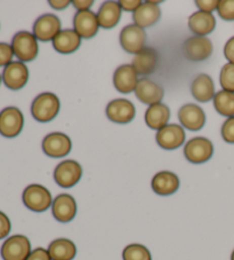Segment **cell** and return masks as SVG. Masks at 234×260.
<instances>
[{"mask_svg":"<svg viewBox=\"0 0 234 260\" xmlns=\"http://www.w3.org/2000/svg\"><path fill=\"white\" fill-rule=\"evenodd\" d=\"M61 108V102L54 93H42L31 105V114L40 123H48L56 117Z\"/></svg>","mask_w":234,"mask_h":260,"instance_id":"1","label":"cell"},{"mask_svg":"<svg viewBox=\"0 0 234 260\" xmlns=\"http://www.w3.org/2000/svg\"><path fill=\"white\" fill-rule=\"evenodd\" d=\"M12 47L14 55L21 62H31L38 56V40L33 34L28 31H20L12 40Z\"/></svg>","mask_w":234,"mask_h":260,"instance_id":"2","label":"cell"},{"mask_svg":"<svg viewBox=\"0 0 234 260\" xmlns=\"http://www.w3.org/2000/svg\"><path fill=\"white\" fill-rule=\"evenodd\" d=\"M23 203L33 212H44L51 208L53 197L51 191L42 185H30L23 191Z\"/></svg>","mask_w":234,"mask_h":260,"instance_id":"3","label":"cell"},{"mask_svg":"<svg viewBox=\"0 0 234 260\" xmlns=\"http://www.w3.org/2000/svg\"><path fill=\"white\" fill-rule=\"evenodd\" d=\"M214 154V146L209 139L197 137L191 139L184 147V156L193 164L208 162Z\"/></svg>","mask_w":234,"mask_h":260,"instance_id":"4","label":"cell"},{"mask_svg":"<svg viewBox=\"0 0 234 260\" xmlns=\"http://www.w3.org/2000/svg\"><path fill=\"white\" fill-rule=\"evenodd\" d=\"M83 177V168L78 162L72 159L63 160L55 168L54 180L62 188L75 186Z\"/></svg>","mask_w":234,"mask_h":260,"instance_id":"5","label":"cell"},{"mask_svg":"<svg viewBox=\"0 0 234 260\" xmlns=\"http://www.w3.org/2000/svg\"><path fill=\"white\" fill-rule=\"evenodd\" d=\"M24 116L16 107H7L0 113V134L5 138H15L22 132Z\"/></svg>","mask_w":234,"mask_h":260,"instance_id":"6","label":"cell"},{"mask_svg":"<svg viewBox=\"0 0 234 260\" xmlns=\"http://www.w3.org/2000/svg\"><path fill=\"white\" fill-rule=\"evenodd\" d=\"M0 253L4 260H26L31 253V243L24 235H13L4 242Z\"/></svg>","mask_w":234,"mask_h":260,"instance_id":"7","label":"cell"},{"mask_svg":"<svg viewBox=\"0 0 234 260\" xmlns=\"http://www.w3.org/2000/svg\"><path fill=\"white\" fill-rule=\"evenodd\" d=\"M213 43L207 37L194 36L186 39L183 44V53L187 60L200 62L209 59L213 54Z\"/></svg>","mask_w":234,"mask_h":260,"instance_id":"8","label":"cell"},{"mask_svg":"<svg viewBox=\"0 0 234 260\" xmlns=\"http://www.w3.org/2000/svg\"><path fill=\"white\" fill-rule=\"evenodd\" d=\"M146 34L143 28L136 24H129L121 30L120 44L126 52L138 54L145 48Z\"/></svg>","mask_w":234,"mask_h":260,"instance_id":"9","label":"cell"},{"mask_svg":"<svg viewBox=\"0 0 234 260\" xmlns=\"http://www.w3.org/2000/svg\"><path fill=\"white\" fill-rule=\"evenodd\" d=\"M71 149V139L64 133H49L43 140V150L49 157L62 158L67 154H70Z\"/></svg>","mask_w":234,"mask_h":260,"instance_id":"10","label":"cell"},{"mask_svg":"<svg viewBox=\"0 0 234 260\" xmlns=\"http://www.w3.org/2000/svg\"><path fill=\"white\" fill-rule=\"evenodd\" d=\"M29 80V69L23 62L13 61L5 67L3 73V82L5 86L13 91L23 88Z\"/></svg>","mask_w":234,"mask_h":260,"instance_id":"11","label":"cell"},{"mask_svg":"<svg viewBox=\"0 0 234 260\" xmlns=\"http://www.w3.org/2000/svg\"><path fill=\"white\" fill-rule=\"evenodd\" d=\"M61 31V21L54 14L42 15L33 24V36L44 43L53 42Z\"/></svg>","mask_w":234,"mask_h":260,"instance_id":"12","label":"cell"},{"mask_svg":"<svg viewBox=\"0 0 234 260\" xmlns=\"http://www.w3.org/2000/svg\"><path fill=\"white\" fill-rule=\"evenodd\" d=\"M106 116L113 123L128 124L136 116V109L129 100L115 99L106 106Z\"/></svg>","mask_w":234,"mask_h":260,"instance_id":"13","label":"cell"},{"mask_svg":"<svg viewBox=\"0 0 234 260\" xmlns=\"http://www.w3.org/2000/svg\"><path fill=\"white\" fill-rule=\"evenodd\" d=\"M157 143L166 150H174L185 141V131L177 124H168L158 131L155 136Z\"/></svg>","mask_w":234,"mask_h":260,"instance_id":"14","label":"cell"},{"mask_svg":"<svg viewBox=\"0 0 234 260\" xmlns=\"http://www.w3.org/2000/svg\"><path fill=\"white\" fill-rule=\"evenodd\" d=\"M100 23L97 15L92 11L76 12L73 19V30L80 37L91 39L98 32Z\"/></svg>","mask_w":234,"mask_h":260,"instance_id":"15","label":"cell"},{"mask_svg":"<svg viewBox=\"0 0 234 260\" xmlns=\"http://www.w3.org/2000/svg\"><path fill=\"white\" fill-rule=\"evenodd\" d=\"M52 212L57 221L63 223L70 222L76 214L75 200L69 194L57 195L53 201Z\"/></svg>","mask_w":234,"mask_h":260,"instance_id":"16","label":"cell"},{"mask_svg":"<svg viewBox=\"0 0 234 260\" xmlns=\"http://www.w3.org/2000/svg\"><path fill=\"white\" fill-rule=\"evenodd\" d=\"M178 119L184 127L194 132L199 131L206 124L205 111L193 103H188L179 109Z\"/></svg>","mask_w":234,"mask_h":260,"instance_id":"17","label":"cell"},{"mask_svg":"<svg viewBox=\"0 0 234 260\" xmlns=\"http://www.w3.org/2000/svg\"><path fill=\"white\" fill-rule=\"evenodd\" d=\"M135 94L139 101L145 105L152 106L157 103H161L164 99V88L158 84L148 78H142L138 80V84L135 89Z\"/></svg>","mask_w":234,"mask_h":260,"instance_id":"18","label":"cell"},{"mask_svg":"<svg viewBox=\"0 0 234 260\" xmlns=\"http://www.w3.org/2000/svg\"><path fill=\"white\" fill-rule=\"evenodd\" d=\"M138 75L132 64H124L114 71L113 84L120 93L128 94L136 89Z\"/></svg>","mask_w":234,"mask_h":260,"instance_id":"19","label":"cell"},{"mask_svg":"<svg viewBox=\"0 0 234 260\" xmlns=\"http://www.w3.org/2000/svg\"><path fill=\"white\" fill-rule=\"evenodd\" d=\"M152 189L160 196L175 194L179 188V179L170 171H160L152 178Z\"/></svg>","mask_w":234,"mask_h":260,"instance_id":"20","label":"cell"},{"mask_svg":"<svg viewBox=\"0 0 234 260\" xmlns=\"http://www.w3.org/2000/svg\"><path fill=\"white\" fill-rule=\"evenodd\" d=\"M160 7L152 2H145L142 3V5L134 12L133 20L135 24L144 29L154 25L160 20Z\"/></svg>","mask_w":234,"mask_h":260,"instance_id":"21","label":"cell"},{"mask_svg":"<svg viewBox=\"0 0 234 260\" xmlns=\"http://www.w3.org/2000/svg\"><path fill=\"white\" fill-rule=\"evenodd\" d=\"M82 45V37L74 30H62L53 40V47L61 54H71Z\"/></svg>","mask_w":234,"mask_h":260,"instance_id":"22","label":"cell"},{"mask_svg":"<svg viewBox=\"0 0 234 260\" xmlns=\"http://www.w3.org/2000/svg\"><path fill=\"white\" fill-rule=\"evenodd\" d=\"M188 28L196 36L205 37L215 30L216 19L211 13L196 12L188 19Z\"/></svg>","mask_w":234,"mask_h":260,"instance_id":"23","label":"cell"},{"mask_svg":"<svg viewBox=\"0 0 234 260\" xmlns=\"http://www.w3.org/2000/svg\"><path fill=\"white\" fill-rule=\"evenodd\" d=\"M191 93L193 98L199 102H208L215 96V85L210 76L201 74L193 79L191 84Z\"/></svg>","mask_w":234,"mask_h":260,"instance_id":"24","label":"cell"},{"mask_svg":"<svg viewBox=\"0 0 234 260\" xmlns=\"http://www.w3.org/2000/svg\"><path fill=\"white\" fill-rule=\"evenodd\" d=\"M170 118V109L164 103H157L152 105L145 111V123L152 129L164 128L168 125V120Z\"/></svg>","mask_w":234,"mask_h":260,"instance_id":"25","label":"cell"},{"mask_svg":"<svg viewBox=\"0 0 234 260\" xmlns=\"http://www.w3.org/2000/svg\"><path fill=\"white\" fill-rule=\"evenodd\" d=\"M121 7L119 3L105 2L102 4L97 13L100 26L104 29H112L119 23L121 19Z\"/></svg>","mask_w":234,"mask_h":260,"instance_id":"26","label":"cell"},{"mask_svg":"<svg viewBox=\"0 0 234 260\" xmlns=\"http://www.w3.org/2000/svg\"><path fill=\"white\" fill-rule=\"evenodd\" d=\"M157 63H158V54H157L155 49L144 48L141 53H138L134 57L132 66L136 70L137 75L147 76L155 70Z\"/></svg>","mask_w":234,"mask_h":260,"instance_id":"27","label":"cell"},{"mask_svg":"<svg viewBox=\"0 0 234 260\" xmlns=\"http://www.w3.org/2000/svg\"><path fill=\"white\" fill-rule=\"evenodd\" d=\"M48 253L52 260H72L76 254V248L70 240L57 239L49 244Z\"/></svg>","mask_w":234,"mask_h":260,"instance_id":"28","label":"cell"},{"mask_svg":"<svg viewBox=\"0 0 234 260\" xmlns=\"http://www.w3.org/2000/svg\"><path fill=\"white\" fill-rule=\"evenodd\" d=\"M214 107L219 115L225 117H234V93L219 91L214 96Z\"/></svg>","mask_w":234,"mask_h":260,"instance_id":"29","label":"cell"},{"mask_svg":"<svg viewBox=\"0 0 234 260\" xmlns=\"http://www.w3.org/2000/svg\"><path fill=\"white\" fill-rule=\"evenodd\" d=\"M124 260H152L151 252L142 244H129L123 251Z\"/></svg>","mask_w":234,"mask_h":260,"instance_id":"30","label":"cell"},{"mask_svg":"<svg viewBox=\"0 0 234 260\" xmlns=\"http://www.w3.org/2000/svg\"><path fill=\"white\" fill-rule=\"evenodd\" d=\"M219 83L224 91L234 93V64L226 63L219 75Z\"/></svg>","mask_w":234,"mask_h":260,"instance_id":"31","label":"cell"},{"mask_svg":"<svg viewBox=\"0 0 234 260\" xmlns=\"http://www.w3.org/2000/svg\"><path fill=\"white\" fill-rule=\"evenodd\" d=\"M218 15L225 21H234V0H222L218 4Z\"/></svg>","mask_w":234,"mask_h":260,"instance_id":"32","label":"cell"},{"mask_svg":"<svg viewBox=\"0 0 234 260\" xmlns=\"http://www.w3.org/2000/svg\"><path fill=\"white\" fill-rule=\"evenodd\" d=\"M14 51L12 45L7 43H0V67H7L12 63Z\"/></svg>","mask_w":234,"mask_h":260,"instance_id":"33","label":"cell"},{"mask_svg":"<svg viewBox=\"0 0 234 260\" xmlns=\"http://www.w3.org/2000/svg\"><path fill=\"white\" fill-rule=\"evenodd\" d=\"M222 138L225 142L234 143V117H229L225 120L222 126Z\"/></svg>","mask_w":234,"mask_h":260,"instance_id":"34","label":"cell"},{"mask_svg":"<svg viewBox=\"0 0 234 260\" xmlns=\"http://www.w3.org/2000/svg\"><path fill=\"white\" fill-rule=\"evenodd\" d=\"M11 220L5 213L0 211V240L5 239L6 236L11 233Z\"/></svg>","mask_w":234,"mask_h":260,"instance_id":"35","label":"cell"},{"mask_svg":"<svg viewBox=\"0 0 234 260\" xmlns=\"http://www.w3.org/2000/svg\"><path fill=\"white\" fill-rule=\"evenodd\" d=\"M218 4L219 2H217V0H209V2L208 0H198V2H196V5L199 7V10L205 13H211L217 10Z\"/></svg>","mask_w":234,"mask_h":260,"instance_id":"36","label":"cell"},{"mask_svg":"<svg viewBox=\"0 0 234 260\" xmlns=\"http://www.w3.org/2000/svg\"><path fill=\"white\" fill-rule=\"evenodd\" d=\"M26 260H52V258L48 253V250H45L44 248H37L33 251H31V253Z\"/></svg>","mask_w":234,"mask_h":260,"instance_id":"37","label":"cell"},{"mask_svg":"<svg viewBox=\"0 0 234 260\" xmlns=\"http://www.w3.org/2000/svg\"><path fill=\"white\" fill-rule=\"evenodd\" d=\"M119 5L121 10L134 13L142 5V2H139V0H121V2H119Z\"/></svg>","mask_w":234,"mask_h":260,"instance_id":"38","label":"cell"},{"mask_svg":"<svg viewBox=\"0 0 234 260\" xmlns=\"http://www.w3.org/2000/svg\"><path fill=\"white\" fill-rule=\"evenodd\" d=\"M224 55L228 61V63L234 64V37L229 38L224 47Z\"/></svg>","mask_w":234,"mask_h":260,"instance_id":"39","label":"cell"},{"mask_svg":"<svg viewBox=\"0 0 234 260\" xmlns=\"http://www.w3.org/2000/svg\"><path fill=\"white\" fill-rule=\"evenodd\" d=\"M93 4V0H73V2H72V5L78 10V12L89 11V8L92 7Z\"/></svg>","mask_w":234,"mask_h":260,"instance_id":"40","label":"cell"},{"mask_svg":"<svg viewBox=\"0 0 234 260\" xmlns=\"http://www.w3.org/2000/svg\"><path fill=\"white\" fill-rule=\"evenodd\" d=\"M72 4V2H69V0H60V2H57V0H51L49 2V5H51L54 10H57V11H61V10H64L67 6Z\"/></svg>","mask_w":234,"mask_h":260,"instance_id":"41","label":"cell"},{"mask_svg":"<svg viewBox=\"0 0 234 260\" xmlns=\"http://www.w3.org/2000/svg\"><path fill=\"white\" fill-rule=\"evenodd\" d=\"M231 260H234V250H233V252L231 254Z\"/></svg>","mask_w":234,"mask_h":260,"instance_id":"42","label":"cell"},{"mask_svg":"<svg viewBox=\"0 0 234 260\" xmlns=\"http://www.w3.org/2000/svg\"><path fill=\"white\" fill-rule=\"evenodd\" d=\"M2 80H3V78H2V76H0V83H2Z\"/></svg>","mask_w":234,"mask_h":260,"instance_id":"43","label":"cell"}]
</instances>
